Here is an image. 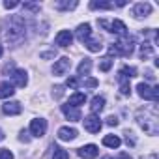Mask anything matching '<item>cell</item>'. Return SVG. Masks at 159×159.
Returning <instances> with one entry per match:
<instances>
[{"label":"cell","mask_w":159,"mask_h":159,"mask_svg":"<svg viewBox=\"0 0 159 159\" xmlns=\"http://www.w3.org/2000/svg\"><path fill=\"white\" fill-rule=\"evenodd\" d=\"M25 36H26L25 21L19 15L8 19V23L4 26V38H6V41H10V43H21L25 39Z\"/></svg>","instance_id":"obj_1"},{"label":"cell","mask_w":159,"mask_h":159,"mask_svg":"<svg viewBox=\"0 0 159 159\" xmlns=\"http://www.w3.org/2000/svg\"><path fill=\"white\" fill-rule=\"evenodd\" d=\"M133 49H135V38H131V36H125V38H122L120 41H116V43H112L111 47H109V54L112 56H129L131 52H133ZM109 56V58H111Z\"/></svg>","instance_id":"obj_2"},{"label":"cell","mask_w":159,"mask_h":159,"mask_svg":"<svg viewBox=\"0 0 159 159\" xmlns=\"http://www.w3.org/2000/svg\"><path fill=\"white\" fill-rule=\"evenodd\" d=\"M139 124H140V127H142L146 133L155 135V133H157V129H159L157 111H153V112H152V116H146V112H144V116H142V114H139Z\"/></svg>","instance_id":"obj_3"},{"label":"cell","mask_w":159,"mask_h":159,"mask_svg":"<svg viewBox=\"0 0 159 159\" xmlns=\"http://www.w3.org/2000/svg\"><path fill=\"white\" fill-rule=\"evenodd\" d=\"M137 92L146 101H157L159 99V86H150L146 83H139L137 84Z\"/></svg>","instance_id":"obj_4"},{"label":"cell","mask_w":159,"mask_h":159,"mask_svg":"<svg viewBox=\"0 0 159 159\" xmlns=\"http://www.w3.org/2000/svg\"><path fill=\"white\" fill-rule=\"evenodd\" d=\"M101 127H103V124H101L99 116L90 114V116H86V118H84V129H86L88 133H99V131H101Z\"/></svg>","instance_id":"obj_5"},{"label":"cell","mask_w":159,"mask_h":159,"mask_svg":"<svg viewBox=\"0 0 159 159\" xmlns=\"http://www.w3.org/2000/svg\"><path fill=\"white\" fill-rule=\"evenodd\" d=\"M45 131H47V122L43 118H34L30 122V133H32V137L39 139V137L45 135Z\"/></svg>","instance_id":"obj_6"},{"label":"cell","mask_w":159,"mask_h":159,"mask_svg":"<svg viewBox=\"0 0 159 159\" xmlns=\"http://www.w3.org/2000/svg\"><path fill=\"white\" fill-rule=\"evenodd\" d=\"M11 79H13V86H19V88H25L28 84V75L25 69H13L11 71Z\"/></svg>","instance_id":"obj_7"},{"label":"cell","mask_w":159,"mask_h":159,"mask_svg":"<svg viewBox=\"0 0 159 159\" xmlns=\"http://www.w3.org/2000/svg\"><path fill=\"white\" fill-rule=\"evenodd\" d=\"M77 153H79V157H83V159H94V157H98L99 150H98L96 144H86L83 148H79Z\"/></svg>","instance_id":"obj_8"},{"label":"cell","mask_w":159,"mask_h":159,"mask_svg":"<svg viewBox=\"0 0 159 159\" xmlns=\"http://www.w3.org/2000/svg\"><path fill=\"white\" fill-rule=\"evenodd\" d=\"M109 32L118 34L120 38H125V36H127V26H125V23H124V21L114 19V21H111V25H109Z\"/></svg>","instance_id":"obj_9"},{"label":"cell","mask_w":159,"mask_h":159,"mask_svg":"<svg viewBox=\"0 0 159 159\" xmlns=\"http://www.w3.org/2000/svg\"><path fill=\"white\" fill-rule=\"evenodd\" d=\"M69 67H71V60H69L67 56H62L60 60L54 62V66H52V73H54V75H64Z\"/></svg>","instance_id":"obj_10"},{"label":"cell","mask_w":159,"mask_h":159,"mask_svg":"<svg viewBox=\"0 0 159 159\" xmlns=\"http://www.w3.org/2000/svg\"><path fill=\"white\" fill-rule=\"evenodd\" d=\"M54 41H56L58 47H69L71 41H73V34H71L69 30H60V32L56 34Z\"/></svg>","instance_id":"obj_11"},{"label":"cell","mask_w":159,"mask_h":159,"mask_svg":"<svg viewBox=\"0 0 159 159\" xmlns=\"http://www.w3.org/2000/svg\"><path fill=\"white\" fill-rule=\"evenodd\" d=\"M150 13H152V4H148V2H139V4H135V8H133V15L139 17V19L148 17Z\"/></svg>","instance_id":"obj_12"},{"label":"cell","mask_w":159,"mask_h":159,"mask_svg":"<svg viewBox=\"0 0 159 159\" xmlns=\"http://www.w3.org/2000/svg\"><path fill=\"white\" fill-rule=\"evenodd\" d=\"M2 111H4V114L17 116V114H21V111H23V105H21L19 101H6V103L2 105Z\"/></svg>","instance_id":"obj_13"},{"label":"cell","mask_w":159,"mask_h":159,"mask_svg":"<svg viewBox=\"0 0 159 159\" xmlns=\"http://www.w3.org/2000/svg\"><path fill=\"white\" fill-rule=\"evenodd\" d=\"M62 112H64V116L67 118V120H71V122H79L81 120V112H79V109L77 107H71V105H62Z\"/></svg>","instance_id":"obj_14"},{"label":"cell","mask_w":159,"mask_h":159,"mask_svg":"<svg viewBox=\"0 0 159 159\" xmlns=\"http://www.w3.org/2000/svg\"><path fill=\"white\" fill-rule=\"evenodd\" d=\"M90 34H92V30H90L88 23H83V25L77 26V39L81 41V43H86L90 39Z\"/></svg>","instance_id":"obj_15"},{"label":"cell","mask_w":159,"mask_h":159,"mask_svg":"<svg viewBox=\"0 0 159 159\" xmlns=\"http://www.w3.org/2000/svg\"><path fill=\"white\" fill-rule=\"evenodd\" d=\"M77 137V129L75 127H69V125H64L58 129V139L60 140H73Z\"/></svg>","instance_id":"obj_16"},{"label":"cell","mask_w":159,"mask_h":159,"mask_svg":"<svg viewBox=\"0 0 159 159\" xmlns=\"http://www.w3.org/2000/svg\"><path fill=\"white\" fill-rule=\"evenodd\" d=\"M84 101H86V94H83V92H75V94H71L69 96V101H67V105H71V107H81V105H84Z\"/></svg>","instance_id":"obj_17"},{"label":"cell","mask_w":159,"mask_h":159,"mask_svg":"<svg viewBox=\"0 0 159 159\" xmlns=\"http://www.w3.org/2000/svg\"><path fill=\"white\" fill-rule=\"evenodd\" d=\"M137 77V69L135 67H129V66H124L120 71H118V81H129V79Z\"/></svg>","instance_id":"obj_18"},{"label":"cell","mask_w":159,"mask_h":159,"mask_svg":"<svg viewBox=\"0 0 159 159\" xmlns=\"http://www.w3.org/2000/svg\"><path fill=\"white\" fill-rule=\"evenodd\" d=\"M15 94V86L11 84V83H2L0 84V99H6V98H11Z\"/></svg>","instance_id":"obj_19"},{"label":"cell","mask_w":159,"mask_h":159,"mask_svg":"<svg viewBox=\"0 0 159 159\" xmlns=\"http://www.w3.org/2000/svg\"><path fill=\"white\" fill-rule=\"evenodd\" d=\"M90 109H92V114L101 112V111L105 109V98H103V96H96V98H92V105H90Z\"/></svg>","instance_id":"obj_20"},{"label":"cell","mask_w":159,"mask_h":159,"mask_svg":"<svg viewBox=\"0 0 159 159\" xmlns=\"http://www.w3.org/2000/svg\"><path fill=\"white\" fill-rule=\"evenodd\" d=\"M120 144H122V140H120V137H116V135H105L103 137V146H107V148H120Z\"/></svg>","instance_id":"obj_21"},{"label":"cell","mask_w":159,"mask_h":159,"mask_svg":"<svg viewBox=\"0 0 159 159\" xmlns=\"http://www.w3.org/2000/svg\"><path fill=\"white\" fill-rule=\"evenodd\" d=\"M84 45H86V49H88L90 52H99V51L103 49V45H101V39H99V38H90Z\"/></svg>","instance_id":"obj_22"},{"label":"cell","mask_w":159,"mask_h":159,"mask_svg":"<svg viewBox=\"0 0 159 159\" xmlns=\"http://www.w3.org/2000/svg\"><path fill=\"white\" fill-rule=\"evenodd\" d=\"M90 69H92V60H90V58H84L81 64H79V67H77L79 75H88Z\"/></svg>","instance_id":"obj_23"},{"label":"cell","mask_w":159,"mask_h":159,"mask_svg":"<svg viewBox=\"0 0 159 159\" xmlns=\"http://www.w3.org/2000/svg\"><path fill=\"white\" fill-rule=\"evenodd\" d=\"M152 52H153V45H152L150 41H144V43L140 45V58H148Z\"/></svg>","instance_id":"obj_24"},{"label":"cell","mask_w":159,"mask_h":159,"mask_svg":"<svg viewBox=\"0 0 159 159\" xmlns=\"http://www.w3.org/2000/svg\"><path fill=\"white\" fill-rule=\"evenodd\" d=\"M90 8L92 10H112L114 4H111V2H98V0H94V2H90Z\"/></svg>","instance_id":"obj_25"},{"label":"cell","mask_w":159,"mask_h":159,"mask_svg":"<svg viewBox=\"0 0 159 159\" xmlns=\"http://www.w3.org/2000/svg\"><path fill=\"white\" fill-rule=\"evenodd\" d=\"M52 159H69V153H67V152H66L64 148H54Z\"/></svg>","instance_id":"obj_26"},{"label":"cell","mask_w":159,"mask_h":159,"mask_svg":"<svg viewBox=\"0 0 159 159\" xmlns=\"http://www.w3.org/2000/svg\"><path fill=\"white\" fill-rule=\"evenodd\" d=\"M120 94H122V96H129V94H131L129 81H120Z\"/></svg>","instance_id":"obj_27"},{"label":"cell","mask_w":159,"mask_h":159,"mask_svg":"<svg viewBox=\"0 0 159 159\" xmlns=\"http://www.w3.org/2000/svg\"><path fill=\"white\" fill-rule=\"evenodd\" d=\"M111 67H112V58H109V56H107V58H103V60H101V64H99V69H101V71H109Z\"/></svg>","instance_id":"obj_28"},{"label":"cell","mask_w":159,"mask_h":159,"mask_svg":"<svg viewBox=\"0 0 159 159\" xmlns=\"http://www.w3.org/2000/svg\"><path fill=\"white\" fill-rule=\"evenodd\" d=\"M79 84H81L79 77H69L67 81H66V86H67V88H79Z\"/></svg>","instance_id":"obj_29"},{"label":"cell","mask_w":159,"mask_h":159,"mask_svg":"<svg viewBox=\"0 0 159 159\" xmlns=\"http://www.w3.org/2000/svg\"><path fill=\"white\" fill-rule=\"evenodd\" d=\"M56 8L58 10H73V8H77V2H56Z\"/></svg>","instance_id":"obj_30"},{"label":"cell","mask_w":159,"mask_h":159,"mask_svg":"<svg viewBox=\"0 0 159 159\" xmlns=\"http://www.w3.org/2000/svg\"><path fill=\"white\" fill-rule=\"evenodd\" d=\"M0 159H13V153L8 148H0Z\"/></svg>","instance_id":"obj_31"},{"label":"cell","mask_w":159,"mask_h":159,"mask_svg":"<svg viewBox=\"0 0 159 159\" xmlns=\"http://www.w3.org/2000/svg\"><path fill=\"white\" fill-rule=\"evenodd\" d=\"M99 83L96 81V79H86V81H84V86H88V88H96Z\"/></svg>","instance_id":"obj_32"},{"label":"cell","mask_w":159,"mask_h":159,"mask_svg":"<svg viewBox=\"0 0 159 159\" xmlns=\"http://www.w3.org/2000/svg\"><path fill=\"white\" fill-rule=\"evenodd\" d=\"M25 10H30V11H39V6L38 4H23Z\"/></svg>","instance_id":"obj_33"},{"label":"cell","mask_w":159,"mask_h":159,"mask_svg":"<svg viewBox=\"0 0 159 159\" xmlns=\"http://www.w3.org/2000/svg\"><path fill=\"white\" fill-rule=\"evenodd\" d=\"M107 125H118V118L116 116H109L107 118Z\"/></svg>","instance_id":"obj_34"},{"label":"cell","mask_w":159,"mask_h":159,"mask_svg":"<svg viewBox=\"0 0 159 159\" xmlns=\"http://www.w3.org/2000/svg\"><path fill=\"white\" fill-rule=\"evenodd\" d=\"M19 6V2H4V8L6 10H13V8H17Z\"/></svg>","instance_id":"obj_35"},{"label":"cell","mask_w":159,"mask_h":159,"mask_svg":"<svg viewBox=\"0 0 159 159\" xmlns=\"http://www.w3.org/2000/svg\"><path fill=\"white\" fill-rule=\"evenodd\" d=\"M13 69V64H6L4 66V73H8V71H11Z\"/></svg>","instance_id":"obj_36"},{"label":"cell","mask_w":159,"mask_h":159,"mask_svg":"<svg viewBox=\"0 0 159 159\" xmlns=\"http://www.w3.org/2000/svg\"><path fill=\"white\" fill-rule=\"evenodd\" d=\"M118 159H131V157H129L127 153H120V155H118Z\"/></svg>","instance_id":"obj_37"},{"label":"cell","mask_w":159,"mask_h":159,"mask_svg":"<svg viewBox=\"0 0 159 159\" xmlns=\"http://www.w3.org/2000/svg\"><path fill=\"white\" fill-rule=\"evenodd\" d=\"M4 139H6V135H4V131H2V129H0V142H2Z\"/></svg>","instance_id":"obj_38"},{"label":"cell","mask_w":159,"mask_h":159,"mask_svg":"<svg viewBox=\"0 0 159 159\" xmlns=\"http://www.w3.org/2000/svg\"><path fill=\"white\" fill-rule=\"evenodd\" d=\"M2 52H4V49H2V45H0V56H2Z\"/></svg>","instance_id":"obj_39"},{"label":"cell","mask_w":159,"mask_h":159,"mask_svg":"<svg viewBox=\"0 0 159 159\" xmlns=\"http://www.w3.org/2000/svg\"><path fill=\"white\" fill-rule=\"evenodd\" d=\"M101 159H112V157H109V155H107V157H101Z\"/></svg>","instance_id":"obj_40"}]
</instances>
